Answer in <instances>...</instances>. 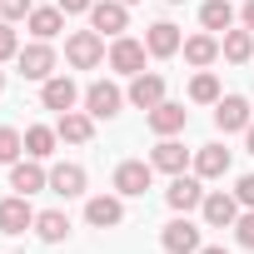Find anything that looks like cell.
Here are the masks:
<instances>
[{"mask_svg": "<svg viewBox=\"0 0 254 254\" xmlns=\"http://www.w3.org/2000/svg\"><path fill=\"white\" fill-rule=\"evenodd\" d=\"M25 25H30L35 40H55V35L65 30V10H60V5H35V10L25 15Z\"/></svg>", "mask_w": 254, "mask_h": 254, "instance_id": "obj_20", "label": "cell"}, {"mask_svg": "<svg viewBox=\"0 0 254 254\" xmlns=\"http://www.w3.org/2000/svg\"><path fill=\"white\" fill-rule=\"evenodd\" d=\"M234 199H239L244 209H254V175H239V185H234Z\"/></svg>", "mask_w": 254, "mask_h": 254, "instance_id": "obj_33", "label": "cell"}, {"mask_svg": "<svg viewBox=\"0 0 254 254\" xmlns=\"http://www.w3.org/2000/svg\"><path fill=\"white\" fill-rule=\"evenodd\" d=\"M65 60L75 65V70H95L100 60H105V35L90 25V30H75L70 40H65Z\"/></svg>", "mask_w": 254, "mask_h": 254, "instance_id": "obj_1", "label": "cell"}, {"mask_svg": "<svg viewBox=\"0 0 254 254\" xmlns=\"http://www.w3.org/2000/svg\"><path fill=\"white\" fill-rule=\"evenodd\" d=\"M55 135H60L65 145H90V140H95V115H90V110H65V115L55 120Z\"/></svg>", "mask_w": 254, "mask_h": 254, "instance_id": "obj_11", "label": "cell"}, {"mask_svg": "<svg viewBox=\"0 0 254 254\" xmlns=\"http://www.w3.org/2000/svg\"><path fill=\"white\" fill-rule=\"evenodd\" d=\"M199 214H204L209 229H234V219H239V199H234V190H209L204 204H199Z\"/></svg>", "mask_w": 254, "mask_h": 254, "instance_id": "obj_3", "label": "cell"}, {"mask_svg": "<svg viewBox=\"0 0 254 254\" xmlns=\"http://www.w3.org/2000/svg\"><path fill=\"white\" fill-rule=\"evenodd\" d=\"M180 45H185V35H180V25H170V20H155V25L145 30V50H150L155 60L180 55Z\"/></svg>", "mask_w": 254, "mask_h": 254, "instance_id": "obj_14", "label": "cell"}, {"mask_svg": "<svg viewBox=\"0 0 254 254\" xmlns=\"http://www.w3.org/2000/svg\"><path fill=\"white\" fill-rule=\"evenodd\" d=\"M125 5H140V0H125Z\"/></svg>", "mask_w": 254, "mask_h": 254, "instance_id": "obj_38", "label": "cell"}, {"mask_svg": "<svg viewBox=\"0 0 254 254\" xmlns=\"http://www.w3.org/2000/svg\"><path fill=\"white\" fill-rule=\"evenodd\" d=\"M249 100L244 95H219V105H214V125L224 135H234V130H249Z\"/></svg>", "mask_w": 254, "mask_h": 254, "instance_id": "obj_13", "label": "cell"}, {"mask_svg": "<svg viewBox=\"0 0 254 254\" xmlns=\"http://www.w3.org/2000/svg\"><path fill=\"white\" fill-rule=\"evenodd\" d=\"M0 90H5V75H0Z\"/></svg>", "mask_w": 254, "mask_h": 254, "instance_id": "obj_39", "label": "cell"}, {"mask_svg": "<svg viewBox=\"0 0 254 254\" xmlns=\"http://www.w3.org/2000/svg\"><path fill=\"white\" fill-rule=\"evenodd\" d=\"M199 25H204L209 35L229 30V25H234V5H229V0H204V5H199Z\"/></svg>", "mask_w": 254, "mask_h": 254, "instance_id": "obj_25", "label": "cell"}, {"mask_svg": "<svg viewBox=\"0 0 254 254\" xmlns=\"http://www.w3.org/2000/svg\"><path fill=\"white\" fill-rule=\"evenodd\" d=\"M204 194H209V190H204V180H199V175H175V180H170V190H165V199H170V209H175V214L199 209V204H204Z\"/></svg>", "mask_w": 254, "mask_h": 254, "instance_id": "obj_2", "label": "cell"}, {"mask_svg": "<svg viewBox=\"0 0 254 254\" xmlns=\"http://www.w3.org/2000/svg\"><path fill=\"white\" fill-rule=\"evenodd\" d=\"M244 150L254 155V120H249V130H244Z\"/></svg>", "mask_w": 254, "mask_h": 254, "instance_id": "obj_36", "label": "cell"}, {"mask_svg": "<svg viewBox=\"0 0 254 254\" xmlns=\"http://www.w3.org/2000/svg\"><path fill=\"white\" fill-rule=\"evenodd\" d=\"M20 155H25V135L15 125H0V165H15Z\"/></svg>", "mask_w": 254, "mask_h": 254, "instance_id": "obj_28", "label": "cell"}, {"mask_svg": "<svg viewBox=\"0 0 254 254\" xmlns=\"http://www.w3.org/2000/svg\"><path fill=\"white\" fill-rule=\"evenodd\" d=\"M35 229V209H30V194H10V199H0V234H25Z\"/></svg>", "mask_w": 254, "mask_h": 254, "instance_id": "obj_7", "label": "cell"}, {"mask_svg": "<svg viewBox=\"0 0 254 254\" xmlns=\"http://www.w3.org/2000/svg\"><path fill=\"white\" fill-rule=\"evenodd\" d=\"M155 185V165L150 160H125L120 170H115V190L120 194H145Z\"/></svg>", "mask_w": 254, "mask_h": 254, "instance_id": "obj_12", "label": "cell"}, {"mask_svg": "<svg viewBox=\"0 0 254 254\" xmlns=\"http://www.w3.org/2000/svg\"><path fill=\"white\" fill-rule=\"evenodd\" d=\"M50 190L60 194V199H75V194H85V165H55L50 170Z\"/></svg>", "mask_w": 254, "mask_h": 254, "instance_id": "obj_23", "label": "cell"}, {"mask_svg": "<svg viewBox=\"0 0 254 254\" xmlns=\"http://www.w3.org/2000/svg\"><path fill=\"white\" fill-rule=\"evenodd\" d=\"M229 165H234V150H224V145H199L194 150V175L199 180H219V175H229Z\"/></svg>", "mask_w": 254, "mask_h": 254, "instance_id": "obj_17", "label": "cell"}, {"mask_svg": "<svg viewBox=\"0 0 254 254\" xmlns=\"http://www.w3.org/2000/svg\"><path fill=\"white\" fill-rule=\"evenodd\" d=\"M75 100H80V90H75V80H70V75H50V80L40 85V105H45V110H55V115L75 110Z\"/></svg>", "mask_w": 254, "mask_h": 254, "instance_id": "obj_15", "label": "cell"}, {"mask_svg": "<svg viewBox=\"0 0 254 254\" xmlns=\"http://www.w3.org/2000/svg\"><path fill=\"white\" fill-rule=\"evenodd\" d=\"M55 5H60L65 15H90V5H95V0H55Z\"/></svg>", "mask_w": 254, "mask_h": 254, "instance_id": "obj_34", "label": "cell"}, {"mask_svg": "<svg viewBox=\"0 0 254 254\" xmlns=\"http://www.w3.org/2000/svg\"><path fill=\"white\" fill-rule=\"evenodd\" d=\"M85 219H90L95 229H115V224H125V204H120V194H95V199H85Z\"/></svg>", "mask_w": 254, "mask_h": 254, "instance_id": "obj_19", "label": "cell"}, {"mask_svg": "<svg viewBox=\"0 0 254 254\" xmlns=\"http://www.w3.org/2000/svg\"><path fill=\"white\" fill-rule=\"evenodd\" d=\"M10 190H15V194L50 190V170H40V160H15V165H10Z\"/></svg>", "mask_w": 254, "mask_h": 254, "instance_id": "obj_18", "label": "cell"}, {"mask_svg": "<svg viewBox=\"0 0 254 254\" xmlns=\"http://www.w3.org/2000/svg\"><path fill=\"white\" fill-rule=\"evenodd\" d=\"M145 125L165 140V135H180L185 125H190V110H185V105H175V100H160L155 110H145Z\"/></svg>", "mask_w": 254, "mask_h": 254, "instance_id": "obj_9", "label": "cell"}, {"mask_svg": "<svg viewBox=\"0 0 254 254\" xmlns=\"http://www.w3.org/2000/svg\"><path fill=\"white\" fill-rule=\"evenodd\" d=\"M120 105H125V95H120V85H110V80H95V85L85 90V110H90L95 120H115Z\"/></svg>", "mask_w": 254, "mask_h": 254, "instance_id": "obj_10", "label": "cell"}, {"mask_svg": "<svg viewBox=\"0 0 254 254\" xmlns=\"http://www.w3.org/2000/svg\"><path fill=\"white\" fill-rule=\"evenodd\" d=\"M20 55V40H15V25L0 20V60H15Z\"/></svg>", "mask_w": 254, "mask_h": 254, "instance_id": "obj_31", "label": "cell"}, {"mask_svg": "<svg viewBox=\"0 0 254 254\" xmlns=\"http://www.w3.org/2000/svg\"><path fill=\"white\" fill-rule=\"evenodd\" d=\"M55 130H50V125H30V130H25V155L30 160H50L55 155Z\"/></svg>", "mask_w": 254, "mask_h": 254, "instance_id": "obj_27", "label": "cell"}, {"mask_svg": "<svg viewBox=\"0 0 254 254\" xmlns=\"http://www.w3.org/2000/svg\"><path fill=\"white\" fill-rule=\"evenodd\" d=\"M90 25L100 35H125V25H130V5H125V0H95V5H90Z\"/></svg>", "mask_w": 254, "mask_h": 254, "instance_id": "obj_8", "label": "cell"}, {"mask_svg": "<svg viewBox=\"0 0 254 254\" xmlns=\"http://www.w3.org/2000/svg\"><path fill=\"white\" fill-rule=\"evenodd\" d=\"M165 100V75H130V105H140V110H155Z\"/></svg>", "mask_w": 254, "mask_h": 254, "instance_id": "obj_22", "label": "cell"}, {"mask_svg": "<svg viewBox=\"0 0 254 254\" xmlns=\"http://www.w3.org/2000/svg\"><path fill=\"white\" fill-rule=\"evenodd\" d=\"M180 50H185V60H190L194 70H209V65L219 60V35H209V30H199V35H190V40H185Z\"/></svg>", "mask_w": 254, "mask_h": 254, "instance_id": "obj_21", "label": "cell"}, {"mask_svg": "<svg viewBox=\"0 0 254 254\" xmlns=\"http://www.w3.org/2000/svg\"><path fill=\"white\" fill-rule=\"evenodd\" d=\"M35 234H40L45 244H60V239L70 234V219H65V209H40V214H35Z\"/></svg>", "mask_w": 254, "mask_h": 254, "instance_id": "obj_26", "label": "cell"}, {"mask_svg": "<svg viewBox=\"0 0 254 254\" xmlns=\"http://www.w3.org/2000/svg\"><path fill=\"white\" fill-rule=\"evenodd\" d=\"M190 100H194V105H219V80H214L209 70H199V75L190 80Z\"/></svg>", "mask_w": 254, "mask_h": 254, "instance_id": "obj_29", "label": "cell"}, {"mask_svg": "<svg viewBox=\"0 0 254 254\" xmlns=\"http://www.w3.org/2000/svg\"><path fill=\"white\" fill-rule=\"evenodd\" d=\"M150 165H155L160 175H185V165H190V150H185L175 135H165V140L150 150Z\"/></svg>", "mask_w": 254, "mask_h": 254, "instance_id": "obj_16", "label": "cell"}, {"mask_svg": "<svg viewBox=\"0 0 254 254\" xmlns=\"http://www.w3.org/2000/svg\"><path fill=\"white\" fill-rule=\"evenodd\" d=\"M145 40H130V35H115L110 40V70H120V75H140L145 70Z\"/></svg>", "mask_w": 254, "mask_h": 254, "instance_id": "obj_6", "label": "cell"}, {"mask_svg": "<svg viewBox=\"0 0 254 254\" xmlns=\"http://www.w3.org/2000/svg\"><path fill=\"white\" fill-rule=\"evenodd\" d=\"M199 254H229V249H224V244H209V249H199Z\"/></svg>", "mask_w": 254, "mask_h": 254, "instance_id": "obj_37", "label": "cell"}, {"mask_svg": "<svg viewBox=\"0 0 254 254\" xmlns=\"http://www.w3.org/2000/svg\"><path fill=\"white\" fill-rule=\"evenodd\" d=\"M239 25H244V30H254V0H244V10H239Z\"/></svg>", "mask_w": 254, "mask_h": 254, "instance_id": "obj_35", "label": "cell"}, {"mask_svg": "<svg viewBox=\"0 0 254 254\" xmlns=\"http://www.w3.org/2000/svg\"><path fill=\"white\" fill-rule=\"evenodd\" d=\"M219 55L229 60V65H244V60H254V30H224V40H219Z\"/></svg>", "mask_w": 254, "mask_h": 254, "instance_id": "obj_24", "label": "cell"}, {"mask_svg": "<svg viewBox=\"0 0 254 254\" xmlns=\"http://www.w3.org/2000/svg\"><path fill=\"white\" fill-rule=\"evenodd\" d=\"M170 5H185V0H170Z\"/></svg>", "mask_w": 254, "mask_h": 254, "instance_id": "obj_40", "label": "cell"}, {"mask_svg": "<svg viewBox=\"0 0 254 254\" xmlns=\"http://www.w3.org/2000/svg\"><path fill=\"white\" fill-rule=\"evenodd\" d=\"M160 244H165V254H199V249H204V244H199V224H194L190 214L170 219L165 234H160Z\"/></svg>", "mask_w": 254, "mask_h": 254, "instance_id": "obj_4", "label": "cell"}, {"mask_svg": "<svg viewBox=\"0 0 254 254\" xmlns=\"http://www.w3.org/2000/svg\"><path fill=\"white\" fill-rule=\"evenodd\" d=\"M15 65H20V75L25 80H50L55 75V50H50V40H35V45H25L20 55H15Z\"/></svg>", "mask_w": 254, "mask_h": 254, "instance_id": "obj_5", "label": "cell"}, {"mask_svg": "<svg viewBox=\"0 0 254 254\" xmlns=\"http://www.w3.org/2000/svg\"><path fill=\"white\" fill-rule=\"evenodd\" d=\"M234 239H239V249H254V209H244L234 219Z\"/></svg>", "mask_w": 254, "mask_h": 254, "instance_id": "obj_30", "label": "cell"}, {"mask_svg": "<svg viewBox=\"0 0 254 254\" xmlns=\"http://www.w3.org/2000/svg\"><path fill=\"white\" fill-rule=\"evenodd\" d=\"M30 10H35L30 0H0V20H10V25H15V20H25Z\"/></svg>", "mask_w": 254, "mask_h": 254, "instance_id": "obj_32", "label": "cell"}]
</instances>
